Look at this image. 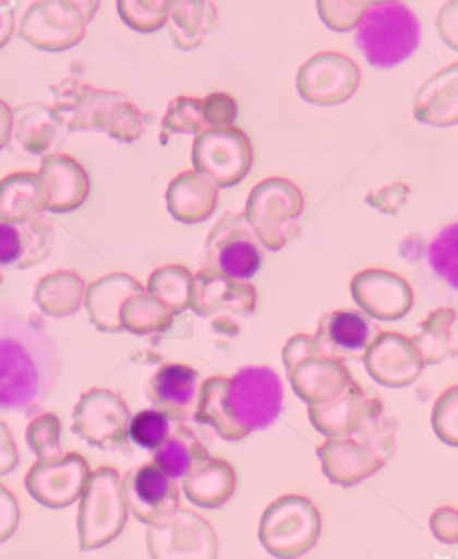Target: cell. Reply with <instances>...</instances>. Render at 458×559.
<instances>
[{"label": "cell", "mask_w": 458, "mask_h": 559, "mask_svg": "<svg viewBox=\"0 0 458 559\" xmlns=\"http://www.w3.org/2000/svg\"><path fill=\"white\" fill-rule=\"evenodd\" d=\"M130 418L132 414L119 394L92 388L74 405L72 432L92 448L128 452Z\"/></svg>", "instance_id": "obj_11"}, {"label": "cell", "mask_w": 458, "mask_h": 559, "mask_svg": "<svg viewBox=\"0 0 458 559\" xmlns=\"http://www.w3.org/2000/svg\"><path fill=\"white\" fill-rule=\"evenodd\" d=\"M285 407V388L278 371L249 365L236 377H210L200 385L195 418L224 441H242L270 428Z\"/></svg>", "instance_id": "obj_1"}, {"label": "cell", "mask_w": 458, "mask_h": 559, "mask_svg": "<svg viewBox=\"0 0 458 559\" xmlns=\"http://www.w3.org/2000/svg\"><path fill=\"white\" fill-rule=\"evenodd\" d=\"M170 430H172V421L164 412L155 407L142 409L140 414H134L130 418L128 441H132L136 448L155 452L168 439Z\"/></svg>", "instance_id": "obj_41"}, {"label": "cell", "mask_w": 458, "mask_h": 559, "mask_svg": "<svg viewBox=\"0 0 458 559\" xmlns=\"http://www.w3.org/2000/svg\"><path fill=\"white\" fill-rule=\"evenodd\" d=\"M0 283H3V275H0Z\"/></svg>", "instance_id": "obj_54"}, {"label": "cell", "mask_w": 458, "mask_h": 559, "mask_svg": "<svg viewBox=\"0 0 458 559\" xmlns=\"http://www.w3.org/2000/svg\"><path fill=\"white\" fill-rule=\"evenodd\" d=\"M262 245L240 213H226L208 233L204 245V269L233 280H249L262 266Z\"/></svg>", "instance_id": "obj_10"}, {"label": "cell", "mask_w": 458, "mask_h": 559, "mask_svg": "<svg viewBox=\"0 0 458 559\" xmlns=\"http://www.w3.org/2000/svg\"><path fill=\"white\" fill-rule=\"evenodd\" d=\"M358 5H362L364 10L370 8H378V5H387V3H400V0H355Z\"/></svg>", "instance_id": "obj_53"}, {"label": "cell", "mask_w": 458, "mask_h": 559, "mask_svg": "<svg viewBox=\"0 0 458 559\" xmlns=\"http://www.w3.org/2000/svg\"><path fill=\"white\" fill-rule=\"evenodd\" d=\"M362 362L372 381L394 390L414 385L425 369L417 345L411 343V338L396 332L378 334L366 345Z\"/></svg>", "instance_id": "obj_17"}, {"label": "cell", "mask_w": 458, "mask_h": 559, "mask_svg": "<svg viewBox=\"0 0 458 559\" xmlns=\"http://www.w3.org/2000/svg\"><path fill=\"white\" fill-rule=\"evenodd\" d=\"M193 168L208 177L217 189L238 186L253 168V144L244 130L213 128L195 136Z\"/></svg>", "instance_id": "obj_9"}, {"label": "cell", "mask_w": 458, "mask_h": 559, "mask_svg": "<svg viewBox=\"0 0 458 559\" xmlns=\"http://www.w3.org/2000/svg\"><path fill=\"white\" fill-rule=\"evenodd\" d=\"M146 544L150 559H217L219 552L215 528L189 508H179L159 526H148Z\"/></svg>", "instance_id": "obj_13"}, {"label": "cell", "mask_w": 458, "mask_h": 559, "mask_svg": "<svg viewBox=\"0 0 458 559\" xmlns=\"http://www.w3.org/2000/svg\"><path fill=\"white\" fill-rule=\"evenodd\" d=\"M360 85V68L353 59L338 52H320L311 57L296 74L298 95L320 108L347 104Z\"/></svg>", "instance_id": "obj_12"}, {"label": "cell", "mask_w": 458, "mask_h": 559, "mask_svg": "<svg viewBox=\"0 0 458 559\" xmlns=\"http://www.w3.org/2000/svg\"><path fill=\"white\" fill-rule=\"evenodd\" d=\"M323 533L317 506L302 495H282L260 518V542L275 559H300Z\"/></svg>", "instance_id": "obj_7"}, {"label": "cell", "mask_w": 458, "mask_h": 559, "mask_svg": "<svg viewBox=\"0 0 458 559\" xmlns=\"http://www.w3.org/2000/svg\"><path fill=\"white\" fill-rule=\"evenodd\" d=\"M121 330L134 336H150L166 332L174 313L148 292L130 296L121 307Z\"/></svg>", "instance_id": "obj_35"}, {"label": "cell", "mask_w": 458, "mask_h": 559, "mask_svg": "<svg viewBox=\"0 0 458 559\" xmlns=\"http://www.w3.org/2000/svg\"><path fill=\"white\" fill-rule=\"evenodd\" d=\"M79 506V548L97 550L114 542L128 522V503L121 475L114 468H99L89 475Z\"/></svg>", "instance_id": "obj_8"}, {"label": "cell", "mask_w": 458, "mask_h": 559, "mask_svg": "<svg viewBox=\"0 0 458 559\" xmlns=\"http://www.w3.org/2000/svg\"><path fill=\"white\" fill-rule=\"evenodd\" d=\"M317 459L323 463L325 477L340 488L362 484L383 471V465L387 463L374 448L364 445L353 437L327 439L317 448Z\"/></svg>", "instance_id": "obj_23"}, {"label": "cell", "mask_w": 458, "mask_h": 559, "mask_svg": "<svg viewBox=\"0 0 458 559\" xmlns=\"http://www.w3.org/2000/svg\"><path fill=\"white\" fill-rule=\"evenodd\" d=\"M304 195L300 186L285 177H268L253 186L244 217L257 242L268 251H282L300 233Z\"/></svg>", "instance_id": "obj_5"}, {"label": "cell", "mask_w": 458, "mask_h": 559, "mask_svg": "<svg viewBox=\"0 0 458 559\" xmlns=\"http://www.w3.org/2000/svg\"><path fill=\"white\" fill-rule=\"evenodd\" d=\"M21 524V506L14 492L5 486H0V544L14 537Z\"/></svg>", "instance_id": "obj_47"}, {"label": "cell", "mask_w": 458, "mask_h": 559, "mask_svg": "<svg viewBox=\"0 0 458 559\" xmlns=\"http://www.w3.org/2000/svg\"><path fill=\"white\" fill-rule=\"evenodd\" d=\"M383 412L385 405L381 396L362 390L353 381L351 388L342 392L338 399L323 405H309V421L323 437L340 439L355 437L370 418Z\"/></svg>", "instance_id": "obj_19"}, {"label": "cell", "mask_w": 458, "mask_h": 559, "mask_svg": "<svg viewBox=\"0 0 458 559\" xmlns=\"http://www.w3.org/2000/svg\"><path fill=\"white\" fill-rule=\"evenodd\" d=\"M355 43L370 66L396 68L419 50L421 21L402 3L370 8L355 25Z\"/></svg>", "instance_id": "obj_4"}, {"label": "cell", "mask_w": 458, "mask_h": 559, "mask_svg": "<svg viewBox=\"0 0 458 559\" xmlns=\"http://www.w3.org/2000/svg\"><path fill=\"white\" fill-rule=\"evenodd\" d=\"M219 12L213 0H179L168 16V29L174 48L193 52L217 27Z\"/></svg>", "instance_id": "obj_31"}, {"label": "cell", "mask_w": 458, "mask_h": 559, "mask_svg": "<svg viewBox=\"0 0 458 559\" xmlns=\"http://www.w3.org/2000/svg\"><path fill=\"white\" fill-rule=\"evenodd\" d=\"M353 302L374 320L394 322L414 307V292L398 273L385 269H364L351 277Z\"/></svg>", "instance_id": "obj_18"}, {"label": "cell", "mask_w": 458, "mask_h": 559, "mask_svg": "<svg viewBox=\"0 0 458 559\" xmlns=\"http://www.w3.org/2000/svg\"><path fill=\"white\" fill-rule=\"evenodd\" d=\"M101 0H36L19 25V36L40 52H68L85 38Z\"/></svg>", "instance_id": "obj_6"}, {"label": "cell", "mask_w": 458, "mask_h": 559, "mask_svg": "<svg viewBox=\"0 0 458 559\" xmlns=\"http://www.w3.org/2000/svg\"><path fill=\"white\" fill-rule=\"evenodd\" d=\"M432 430L449 448H458V385L447 388L432 407Z\"/></svg>", "instance_id": "obj_43"}, {"label": "cell", "mask_w": 458, "mask_h": 559, "mask_svg": "<svg viewBox=\"0 0 458 559\" xmlns=\"http://www.w3.org/2000/svg\"><path fill=\"white\" fill-rule=\"evenodd\" d=\"M19 461H21V454H19L14 435L3 418H0V477L14 473Z\"/></svg>", "instance_id": "obj_50"}, {"label": "cell", "mask_w": 458, "mask_h": 559, "mask_svg": "<svg viewBox=\"0 0 458 559\" xmlns=\"http://www.w3.org/2000/svg\"><path fill=\"white\" fill-rule=\"evenodd\" d=\"M454 322L456 311L451 307H438L419 324V334L411 338V343L421 352L425 365H438L451 354Z\"/></svg>", "instance_id": "obj_36"}, {"label": "cell", "mask_w": 458, "mask_h": 559, "mask_svg": "<svg viewBox=\"0 0 458 559\" xmlns=\"http://www.w3.org/2000/svg\"><path fill=\"white\" fill-rule=\"evenodd\" d=\"M48 213V189L38 173H12L0 179V222H27Z\"/></svg>", "instance_id": "obj_30"}, {"label": "cell", "mask_w": 458, "mask_h": 559, "mask_svg": "<svg viewBox=\"0 0 458 559\" xmlns=\"http://www.w3.org/2000/svg\"><path fill=\"white\" fill-rule=\"evenodd\" d=\"M38 175L48 189V213H74L89 198V175L70 155L43 157Z\"/></svg>", "instance_id": "obj_25"}, {"label": "cell", "mask_w": 458, "mask_h": 559, "mask_svg": "<svg viewBox=\"0 0 458 559\" xmlns=\"http://www.w3.org/2000/svg\"><path fill=\"white\" fill-rule=\"evenodd\" d=\"M257 307V292L244 280H233L210 269H202L193 275L191 307L202 318L217 313H231L238 318L253 316Z\"/></svg>", "instance_id": "obj_21"}, {"label": "cell", "mask_w": 458, "mask_h": 559, "mask_svg": "<svg viewBox=\"0 0 458 559\" xmlns=\"http://www.w3.org/2000/svg\"><path fill=\"white\" fill-rule=\"evenodd\" d=\"M61 377L57 341L36 318L0 309V409H32Z\"/></svg>", "instance_id": "obj_2"}, {"label": "cell", "mask_w": 458, "mask_h": 559, "mask_svg": "<svg viewBox=\"0 0 458 559\" xmlns=\"http://www.w3.org/2000/svg\"><path fill=\"white\" fill-rule=\"evenodd\" d=\"M146 396L170 421L186 424L195 416L200 399V374L183 362H166L150 377Z\"/></svg>", "instance_id": "obj_22"}, {"label": "cell", "mask_w": 458, "mask_h": 559, "mask_svg": "<svg viewBox=\"0 0 458 559\" xmlns=\"http://www.w3.org/2000/svg\"><path fill=\"white\" fill-rule=\"evenodd\" d=\"M206 119L202 110V99L197 97H177L168 104L164 117V139L168 134H193L200 136L206 132Z\"/></svg>", "instance_id": "obj_42"}, {"label": "cell", "mask_w": 458, "mask_h": 559, "mask_svg": "<svg viewBox=\"0 0 458 559\" xmlns=\"http://www.w3.org/2000/svg\"><path fill=\"white\" fill-rule=\"evenodd\" d=\"M432 271L458 292V222L445 226L427 247Z\"/></svg>", "instance_id": "obj_40"}, {"label": "cell", "mask_w": 458, "mask_h": 559, "mask_svg": "<svg viewBox=\"0 0 458 559\" xmlns=\"http://www.w3.org/2000/svg\"><path fill=\"white\" fill-rule=\"evenodd\" d=\"M179 0H117L121 21L140 34H153L168 23Z\"/></svg>", "instance_id": "obj_38"}, {"label": "cell", "mask_w": 458, "mask_h": 559, "mask_svg": "<svg viewBox=\"0 0 458 559\" xmlns=\"http://www.w3.org/2000/svg\"><path fill=\"white\" fill-rule=\"evenodd\" d=\"M146 292L164 302L172 313H181L191 307L193 273L181 264H166L150 273Z\"/></svg>", "instance_id": "obj_37"}, {"label": "cell", "mask_w": 458, "mask_h": 559, "mask_svg": "<svg viewBox=\"0 0 458 559\" xmlns=\"http://www.w3.org/2000/svg\"><path fill=\"white\" fill-rule=\"evenodd\" d=\"M146 292L140 280H134L128 273H108L95 283L87 285L85 289V311L89 316V322L95 324L99 332L117 334L121 330V307L123 302L134 296Z\"/></svg>", "instance_id": "obj_26"}, {"label": "cell", "mask_w": 458, "mask_h": 559, "mask_svg": "<svg viewBox=\"0 0 458 559\" xmlns=\"http://www.w3.org/2000/svg\"><path fill=\"white\" fill-rule=\"evenodd\" d=\"M238 488L236 468L228 461L206 456L195 468L181 479V490L193 506L217 510L231 501Z\"/></svg>", "instance_id": "obj_28"}, {"label": "cell", "mask_w": 458, "mask_h": 559, "mask_svg": "<svg viewBox=\"0 0 458 559\" xmlns=\"http://www.w3.org/2000/svg\"><path fill=\"white\" fill-rule=\"evenodd\" d=\"M55 242V226L45 215L19 224L0 222V266H36L52 255Z\"/></svg>", "instance_id": "obj_24"}, {"label": "cell", "mask_w": 458, "mask_h": 559, "mask_svg": "<svg viewBox=\"0 0 458 559\" xmlns=\"http://www.w3.org/2000/svg\"><path fill=\"white\" fill-rule=\"evenodd\" d=\"M12 123H14V110L3 99H0V151L10 146Z\"/></svg>", "instance_id": "obj_52"}, {"label": "cell", "mask_w": 458, "mask_h": 559, "mask_svg": "<svg viewBox=\"0 0 458 559\" xmlns=\"http://www.w3.org/2000/svg\"><path fill=\"white\" fill-rule=\"evenodd\" d=\"M27 448L36 454V461H57L65 452L61 448V418L52 412L34 416L25 428Z\"/></svg>", "instance_id": "obj_39"}, {"label": "cell", "mask_w": 458, "mask_h": 559, "mask_svg": "<svg viewBox=\"0 0 458 559\" xmlns=\"http://www.w3.org/2000/svg\"><path fill=\"white\" fill-rule=\"evenodd\" d=\"M436 29L447 48L458 52V0H447L436 16Z\"/></svg>", "instance_id": "obj_49"}, {"label": "cell", "mask_w": 458, "mask_h": 559, "mask_svg": "<svg viewBox=\"0 0 458 559\" xmlns=\"http://www.w3.org/2000/svg\"><path fill=\"white\" fill-rule=\"evenodd\" d=\"M414 117L432 128L458 123V63L430 76L414 99Z\"/></svg>", "instance_id": "obj_29"}, {"label": "cell", "mask_w": 458, "mask_h": 559, "mask_svg": "<svg viewBox=\"0 0 458 559\" xmlns=\"http://www.w3.org/2000/svg\"><path fill=\"white\" fill-rule=\"evenodd\" d=\"M293 392L306 405H323L338 399L353 383L349 369L340 356H334L323 343H315L287 367Z\"/></svg>", "instance_id": "obj_14"}, {"label": "cell", "mask_w": 458, "mask_h": 559, "mask_svg": "<svg viewBox=\"0 0 458 559\" xmlns=\"http://www.w3.org/2000/svg\"><path fill=\"white\" fill-rule=\"evenodd\" d=\"M52 95L68 132H106L119 144H134L146 130L144 112L121 92L61 79L52 85Z\"/></svg>", "instance_id": "obj_3"}, {"label": "cell", "mask_w": 458, "mask_h": 559, "mask_svg": "<svg viewBox=\"0 0 458 559\" xmlns=\"http://www.w3.org/2000/svg\"><path fill=\"white\" fill-rule=\"evenodd\" d=\"M121 481L128 512L136 522L146 526H159L179 510L177 481L166 477L155 463L132 468Z\"/></svg>", "instance_id": "obj_16"}, {"label": "cell", "mask_w": 458, "mask_h": 559, "mask_svg": "<svg viewBox=\"0 0 458 559\" xmlns=\"http://www.w3.org/2000/svg\"><path fill=\"white\" fill-rule=\"evenodd\" d=\"M374 328L360 311H332L320 318L315 338L323 343L334 356L364 352L372 343Z\"/></svg>", "instance_id": "obj_32"}, {"label": "cell", "mask_w": 458, "mask_h": 559, "mask_svg": "<svg viewBox=\"0 0 458 559\" xmlns=\"http://www.w3.org/2000/svg\"><path fill=\"white\" fill-rule=\"evenodd\" d=\"M85 289V280L79 273L61 269L38 280L34 289V302L43 316L68 318L83 307Z\"/></svg>", "instance_id": "obj_33"}, {"label": "cell", "mask_w": 458, "mask_h": 559, "mask_svg": "<svg viewBox=\"0 0 458 559\" xmlns=\"http://www.w3.org/2000/svg\"><path fill=\"white\" fill-rule=\"evenodd\" d=\"M217 202L219 189L197 170L181 173L168 183L166 206L168 213L181 224L206 222L215 213Z\"/></svg>", "instance_id": "obj_27"}, {"label": "cell", "mask_w": 458, "mask_h": 559, "mask_svg": "<svg viewBox=\"0 0 458 559\" xmlns=\"http://www.w3.org/2000/svg\"><path fill=\"white\" fill-rule=\"evenodd\" d=\"M208 456L206 448L202 445V441L197 439V435L186 428L183 424H174L168 439L155 450L153 463L157 468L179 481L186 477L200 461H204Z\"/></svg>", "instance_id": "obj_34"}, {"label": "cell", "mask_w": 458, "mask_h": 559, "mask_svg": "<svg viewBox=\"0 0 458 559\" xmlns=\"http://www.w3.org/2000/svg\"><path fill=\"white\" fill-rule=\"evenodd\" d=\"M65 123L45 104H25L14 110L10 151L19 159H43L57 155L65 139Z\"/></svg>", "instance_id": "obj_20"}, {"label": "cell", "mask_w": 458, "mask_h": 559, "mask_svg": "<svg viewBox=\"0 0 458 559\" xmlns=\"http://www.w3.org/2000/svg\"><path fill=\"white\" fill-rule=\"evenodd\" d=\"M409 193H411V189H409L407 183L396 181L391 186H385V189H381V191L370 193V195L364 198V202L370 204V206H374L376 211L385 213V215H396L405 206Z\"/></svg>", "instance_id": "obj_46"}, {"label": "cell", "mask_w": 458, "mask_h": 559, "mask_svg": "<svg viewBox=\"0 0 458 559\" xmlns=\"http://www.w3.org/2000/svg\"><path fill=\"white\" fill-rule=\"evenodd\" d=\"M14 29H16L14 10H12V5L5 3V0H0V50H3L10 43V38L14 36Z\"/></svg>", "instance_id": "obj_51"}, {"label": "cell", "mask_w": 458, "mask_h": 559, "mask_svg": "<svg viewBox=\"0 0 458 559\" xmlns=\"http://www.w3.org/2000/svg\"><path fill=\"white\" fill-rule=\"evenodd\" d=\"M85 456L70 452L57 461H36L25 475V490L45 508L74 506L89 479Z\"/></svg>", "instance_id": "obj_15"}, {"label": "cell", "mask_w": 458, "mask_h": 559, "mask_svg": "<svg viewBox=\"0 0 458 559\" xmlns=\"http://www.w3.org/2000/svg\"><path fill=\"white\" fill-rule=\"evenodd\" d=\"M317 16L334 32H353L366 12L355 0H315Z\"/></svg>", "instance_id": "obj_44"}, {"label": "cell", "mask_w": 458, "mask_h": 559, "mask_svg": "<svg viewBox=\"0 0 458 559\" xmlns=\"http://www.w3.org/2000/svg\"><path fill=\"white\" fill-rule=\"evenodd\" d=\"M202 110L208 130L213 128H231L238 119V104L226 92H213L202 99Z\"/></svg>", "instance_id": "obj_45"}, {"label": "cell", "mask_w": 458, "mask_h": 559, "mask_svg": "<svg viewBox=\"0 0 458 559\" xmlns=\"http://www.w3.org/2000/svg\"><path fill=\"white\" fill-rule=\"evenodd\" d=\"M430 531L443 544H458V510L441 506L430 515Z\"/></svg>", "instance_id": "obj_48"}]
</instances>
